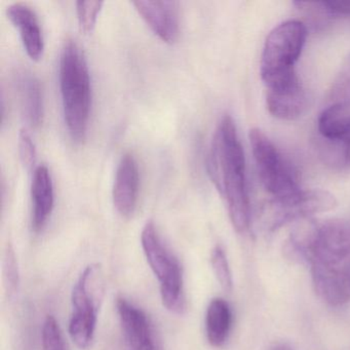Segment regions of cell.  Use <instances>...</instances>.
<instances>
[{"mask_svg":"<svg viewBox=\"0 0 350 350\" xmlns=\"http://www.w3.org/2000/svg\"><path fill=\"white\" fill-rule=\"evenodd\" d=\"M286 252L310 265L315 292L327 304L350 302V221H308L291 234Z\"/></svg>","mask_w":350,"mask_h":350,"instance_id":"obj_1","label":"cell"},{"mask_svg":"<svg viewBox=\"0 0 350 350\" xmlns=\"http://www.w3.org/2000/svg\"><path fill=\"white\" fill-rule=\"evenodd\" d=\"M208 169L211 179L226 200L233 227L237 232H245L251 224L245 157L237 126L228 114L223 116L217 126Z\"/></svg>","mask_w":350,"mask_h":350,"instance_id":"obj_2","label":"cell"},{"mask_svg":"<svg viewBox=\"0 0 350 350\" xmlns=\"http://www.w3.org/2000/svg\"><path fill=\"white\" fill-rule=\"evenodd\" d=\"M59 77L69 135L75 142H83L89 126L92 83L87 59L75 40H67L63 46Z\"/></svg>","mask_w":350,"mask_h":350,"instance_id":"obj_3","label":"cell"},{"mask_svg":"<svg viewBox=\"0 0 350 350\" xmlns=\"http://www.w3.org/2000/svg\"><path fill=\"white\" fill-rule=\"evenodd\" d=\"M306 38V27L298 20L282 22L270 32L260 63V75L267 91H280L301 83L296 64Z\"/></svg>","mask_w":350,"mask_h":350,"instance_id":"obj_4","label":"cell"},{"mask_svg":"<svg viewBox=\"0 0 350 350\" xmlns=\"http://www.w3.org/2000/svg\"><path fill=\"white\" fill-rule=\"evenodd\" d=\"M141 245L145 257L161 286L163 306L171 312L181 314L186 309L183 272L180 262L161 241L154 223H146L141 233Z\"/></svg>","mask_w":350,"mask_h":350,"instance_id":"obj_5","label":"cell"},{"mask_svg":"<svg viewBox=\"0 0 350 350\" xmlns=\"http://www.w3.org/2000/svg\"><path fill=\"white\" fill-rule=\"evenodd\" d=\"M249 137L260 181L273 198L300 190L296 172L265 133L252 129Z\"/></svg>","mask_w":350,"mask_h":350,"instance_id":"obj_6","label":"cell"},{"mask_svg":"<svg viewBox=\"0 0 350 350\" xmlns=\"http://www.w3.org/2000/svg\"><path fill=\"white\" fill-rule=\"evenodd\" d=\"M336 206L335 196L327 190L300 189L290 196L269 200L262 210V223L267 230L275 231L293 221L329 212Z\"/></svg>","mask_w":350,"mask_h":350,"instance_id":"obj_7","label":"cell"},{"mask_svg":"<svg viewBox=\"0 0 350 350\" xmlns=\"http://www.w3.org/2000/svg\"><path fill=\"white\" fill-rule=\"evenodd\" d=\"M98 272L99 266H88L73 286L71 295L72 313L69 321V335L81 349L89 348L95 336L98 303L94 291L97 286Z\"/></svg>","mask_w":350,"mask_h":350,"instance_id":"obj_8","label":"cell"},{"mask_svg":"<svg viewBox=\"0 0 350 350\" xmlns=\"http://www.w3.org/2000/svg\"><path fill=\"white\" fill-rule=\"evenodd\" d=\"M122 332L129 350H161L150 319L126 299L116 302Z\"/></svg>","mask_w":350,"mask_h":350,"instance_id":"obj_9","label":"cell"},{"mask_svg":"<svg viewBox=\"0 0 350 350\" xmlns=\"http://www.w3.org/2000/svg\"><path fill=\"white\" fill-rule=\"evenodd\" d=\"M152 31L167 44L179 38V3L172 0H138L133 3Z\"/></svg>","mask_w":350,"mask_h":350,"instance_id":"obj_10","label":"cell"},{"mask_svg":"<svg viewBox=\"0 0 350 350\" xmlns=\"http://www.w3.org/2000/svg\"><path fill=\"white\" fill-rule=\"evenodd\" d=\"M140 173L137 159L132 153L122 155L114 179L112 198L118 212L122 216L134 214L138 202Z\"/></svg>","mask_w":350,"mask_h":350,"instance_id":"obj_11","label":"cell"},{"mask_svg":"<svg viewBox=\"0 0 350 350\" xmlns=\"http://www.w3.org/2000/svg\"><path fill=\"white\" fill-rule=\"evenodd\" d=\"M10 21L17 28L24 49L32 60H38L44 54V42L40 20L27 3H15L7 8Z\"/></svg>","mask_w":350,"mask_h":350,"instance_id":"obj_12","label":"cell"},{"mask_svg":"<svg viewBox=\"0 0 350 350\" xmlns=\"http://www.w3.org/2000/svg\"><path fill=\"white\" fill-rule=\"evenodd\" d=\"M31 200L32 228L36 232H40L48 222L55 204L54 184L46 165H40L34 170Z\"/></svg>","mask_w":350,"mask_h":350,"instance_id":"obj_13","label":"cell"},{"mask_svg":"<svg viewBox=\"0 0 350 350\" xmlns=\"http://www.w3.org/2000/svg\"><path fill=\"white\" fill-rule=\"evenodd\" d=\"M266 105L274 118L294 120L300 118L308 106V97L302 83L280 91H267Z\"/></svg>","mask_w":350,"mask_h":350,"instance_id":"obj_14","label":"cell"},{"mask_svg":"<svg viewBox=\"0 0 350 350\" xmlns=\"http://www.w3.org/2000/svg\"><path fill=\"white\" fill-rule=\"evenodd\" d=\"M17 85L26 120L32 126H40L44 118V96L40 79L31 72L21 71L18 73Z\"/></svg>","mask_w":350,"mask_h":350,"instance_id":"obj_15","label":"cell"},{"mask_svg":"<svg viewBox=\"0 0 350 350\" xmlns=\"http://www.w3.org/2000/svg\"><path fill=\"white\" fill-rule=\"evenodd\" d=\"M232 325V312L227 301L214 298L206 312V334L213 347H222L228 339Z\"/></svg>","mask_w":350,"mask_h":350,"instance_id":"obj_16","label":"cell"},{"mask_svg":"<svg viewBox=\"0 0 350 350\" xmlns=\"http://www.w3.org/2000/svg\"><path fill=\"white\" fill-rule=\"evenodd\" d=\"M329 105L350 108V53L344 59L329 94Z\"/></svg>","mask_w":350,"mask_h":350,"instance_id":"obj_17","label":"cell"},{"mask_svg":"<svg viewBox=\"0 0 350 350\" xmlns=\"http://www.w3.org/2000/svg\"><path fill=\"white\" fill-rule=\"evenodd\" d=\"M103 1L89 0V1H77V13L81 31L90 33L93 31L97 23L98 16L103 7Z\"/></svg>","mask_w":350,"mask_h":350,"instance_id":"obj_18","label":"cell"},{"mask_svg":"<svg viewBox=\"0 0 350 350\" xmlns=\"http://www.w3.org/2000/svg\"><path fill=\"white\" fill-rule=\"evenodd\" d=\"M211 262H212L213 269H214L215 275H216L219 284L225 291H231L232 275H231L226 254L221 245H216L213 250Z\"/></svg>","mask_w":350,"mask_h":350,"instance_id":"obj_19","label":"cell"},{"mask_svg":"<svg viewBox=\"0 0 350 350\" xmlns=\"http://www.w3.org/2000/svg\"><path fill=\"white\" fill-rule=\"evenodd\" d=\"M44 350H67L59 323L53 315L44 319L42 329Z\"/></svg>","mask_w":350,"mask_h":350,"instance_id":"obj_20","label":"cell"},{"mask_svg":"<svg viewBox=\"0 0 350 350\" xmlns=\"http://www.w3.org/2000/svg\"><path fill=\"white\" fill-rule=\"evenodd\" d=\"M19 153L22 163L26 169L34 167L36 161V148L31 136L26 129H22L19 134Z\"/></svg>","mask_w":350,"mask_h":350,"instance_id":"obj_21","label":"cell"},{"mask_svg":"<svg viewBox=\"0 0 350 350\" xmlns=\"http://www.w3.org/2000/svg\"><path fill=\"white\" fill-rule=\"evenodd\" d=\"M319 11L329 15L350 17V0H338V1H321L315 3Z\"/></svg>","mask_w":350,"mask_h":350,"instance_id":"obj_22","label":"cell"},{"mask_svg":"<svg viewBox=\"0 0 350 350\" xmlns=\"http://www.w3.org/2000/svg\"><path fill=\"white\" fill-rule=\"evenodd\" d=\"M15 256H14L13 252L10 250L8 252L7 257V269H8V280H9V288L10 290H14L16 288V284L18 282L17 275V267H16L15 263Z\"/></svg>","mask_w":350,"mask_h":350,"instance_id":"obj_23","label":"cell"},{"mask_svg":"<svg viewBox=\"0 0 350 350\" xmlns=\"http://www.w3.org/2000/svg\"><path fill=\"white\" fill-rule=\"evenodd\" d=\"M271 350H293V348L288 344L280 343L274 345Z\"/></svg>","mask_w":350,"mask_h":350,"instance_id":"obj_24","label":"cell"}]
</instances>
